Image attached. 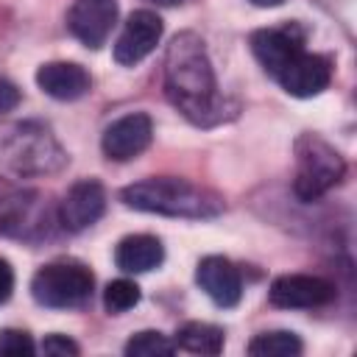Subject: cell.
Wrapping results in <instances>:
<instances>
[{
    "mask_svg": "<svg viewBox=\"0 0 357 357\" xmlns=\"http://www.w3.org/2000/svg\"><path fill=\"white\" fill-rule=\"evenodd\" d=\"M165 92L170 103L192 123L212 126L223 120L226 103L218 92L215 70L204 39L192 31L173 36L165 53Z\"/></svg>",
    "mask_w": 357,
    "mask_h": 357,
    "instance_id": "1",
    "label": "cell"
},
{
    "mask_svg": "<svg viewBox=\"0 0 357 357\" xmlns=\"http://www.w3.org/2000/svg\"><path fill=\"white\" fill-rule=\"evenodd\" d=\"M126 206L167 218H215L223 209L220 195H215L206 187H198L184 178H145L137 184H128L123 192Z\"/></svg>",
    "mask_w": 357,
    "mask_h": 357,
    "instance_id": "2",
    "label": "cell"
},
{
    "mask_svg": "<svg viewBox=\"0 0 357 357\" xmlns=\"http://www.w3.org/2000/svg\"><path fill=\"white\" fill-rule=\"evenodd\" d=\"M3 162L17 176H45L67 165V153L59 139L39 123H20L0 142Z\"/></svg>",
    "mask_w": 357,
    "mask_h": 357,
    "instance_id": "3",
    "label": "cell"
},
{
    "mask_svg": "<svg viewBox=\"0 0 357 357\" xmlns=\"http://www.w3.org/2000/svg\"><path fill=\"white\" fill-rule=\"evenodd\" d=\"M346 173L343 156L321 137L315 134H301L296 139V178H293V192L310 204L318 201L324 192H329Z\"/></svg>",
    "mask_w": 357,
    "mask_h": 357,
    "instance_id": "4",
    "label": "cell"
},
{
    "mask_svg": "<svg viewBox=\"0 0 357 357\" xmlns=\"http://www.w3.org/2000/svg\"><path fill=\"white\" fill-rule=\"evenodd\" d=\"M95 276L86 265L75 259H59L42 265L31 279V296L36 304L50 310H70L92 296Z\"/></svg>",
    "mask_w": 357,
    "mask_h": 357,
    "instance_id": "5",
    "label": "cell"
},
{
    "mask_svg": "<svg viewBox=\"0 0 357 357\" xmlns=\"http://www.w3.org/2000/svg\"><path fill=\"white\" fill-rule=\"evenodd\" d=\"M159 39H162L159 14L148 11V8H139L126 20V25H123V31L114 42V61L126 64V67L139 64L145 56H151L156 50Z\"/></svg>",
    "mask_w": 357,
    "mask_h": 357,
    "instance_id": "6",
    "label": "cell"
},
{
    "mask_svg": "<svg viewBox=\"0 0 357 357\" xmlns=\"http://www.w3.org/2000/svg\"><path fill=\"white\" fill-rule=\"evenodd\" d=\"M335 298V284L312 273H284L271 282V304L284 310H310L329 304Z\"/></svg>",
    "mask_w": 357,
    "mask_h": 357,
    "instance_id": "7",
    "label": "cell"
},
{
    "mask_svg": "<svg viewBox=\"0 0 357 357\" xmlns=\"http://www.w3.org/2000/svg\"><path fill=\"white\" fill-rule=\"evenodd\" d=\"M276 81L293 98H312V95H318V92H324L329 86V81H332V64H329L326 56L298 50L276 73Z\"/></svg>",
    "mask_w": 357,
    "mask_h": 357,
    "instance_id": "8",
    "label": "cell"
},
{
    "mask_svg": "<svg viewBox=\"0 0 357 357\" xmlns=\"http://www.w3.org/2000/svg\"><path fill=\"white\" fill-rule=\"evenodd\" d=\"M151 137H153V123H151V117L142 114V112H131V114L117 117V120L103 131L100 148H103L106 159L128 162V159L139 156V153L151 145Z\"/></svg>",
    "mask_w": 357,
    "mask_h": 357,
    "instance_id": "9",
    "label": "cell"
},
{
    "mask_svg": "<svg viewBox=\"0 0 357 357\" xmlns=\"http://www.w3.org/2000/svg\"><path fill=\"white\" fill-rule=\"evenodd\" d=\"M103 209H106L103 184L95 178H84V181H75L64 192V198L59 204V223L67 231H84L100 220Z\"/></svg>",
    "mask_w": 357,
    "mask_h": 357,
    "instance_id": "10",
    "label": "cell"
},
{
    "mask_svg": "<svg viewBox=\"0 0 357 357\" xmlns=\"http://www.w3.org/2000/svg\"><path fill=\"white\" fill-rule=\"evenodd\" d=\"M114 22H117V0H75L67 14L70 33L92 50L109 39Z\"/></svg>",
    "mask_w": 357,
    "mask_h": 357,
    "instance_id": "11",
    "label": "cell"
},
{
    "mask_svg": "<svg viewBox=\"0 0 357 357\" xmlns=\"http://www.w3.org/2000/svg\"><path fill=\"white\" fill-rule=\"evenodd\" d=\"M298 50H304V33L296 25L259 28V31L251 33V53L262 64V70L273 78Z\"/></svg>",
    "mask_w": 357,
    "mask_h": 357,
    "instance_id": "12",
    "label": "cell"
},
{
    "mask_svg": "<svg viewBox=\"0 0 357 357\" xmlns=\"http://www.w3.org/2000/svg\"><path fill=\"white\" fill-rule=\"evenodd\" d=\"M198 287L218 304V307H234L243 296V282L240 271L226 259V257H204L195 271Z\"/></svg>",
    "mask_w": 357,
    "mask_h": 357,
    "instance_id": "13",
    "label": "cell"
},
{
    "mask_svg": "<svg viewBox=\"0 0 357 357\" xmlns=\"http://www.w3.org/2000/svg\"><path fill=\"white\" fill-rule=\"evenodd\" d=\"M36 84L45 95L56 100H78L89 92L92 78L75 61H47L36 70Z\"/></svg>",
    "mask_w": 357,
    "mask_h": 357,
    "instance_id": "14",
    "label": "cell"
},
{
    "mask_svg": "<svg viewBox=\"0 0 357 357\" xmlns=\"http://www.w3.org/2000/svg\"><path fill=\"white\" fill-rule=\"evenodd\" d=\"M165 259L162 240L153 234H128L114 248V262L126 273H145L159 268Z\"/></svg>",
    "mask_w": 357,
    "mask_h": 357,
    "instance_id": "15",
    "label": "cell"
},
{
    "mask_svg": "<svg viewBox=\"0 0 357 357\" xmlns=\"http://www.w3.org/2000/svg\"><path fill=\"white\" fill-rule=\"evenodd\" d=\"M176 349L192 351V354H220L223 351V329L204 321H190L178 326L176 332Z\"/></svg>",
    "mask_w": 357,
    "mask_h": 357,
    "instance_id": "16",
    "label": "cell"
},
{
    "mask_svg": "<svg viewBox=\"0 0 357 357\" xmlns=\"http://www.w3.org/2000/svg\"><path fill=\"white\" fill-rule=\"evenodd\" d=\"M248 354L254 357H296L301 354V340L296 332H262L248 343Z\"/></svg>",
    "mask_w": 357,
    "mask_h": 357,
    "instance_id": "17",
    "label": "cell"
},
{
    "mask_svg": "<svg viewBox=\"0 0 357 357\" xmlns=\"http://www.w3.org/2000/svg\"><path fill=\"white\" fill-rule=\"evenodd\" d=\"M176 351V343L162 335V332H153V329H145V332H137L128 343H126V354L128 357H167Z\"/></svg>",
    "mask_w": 357,
    "mask_h": 357,
    "instance_id": "18",
    "label": "cell"
},
{
    "mask_svg": "<svg viewBox=\"0 0 357 357\" xmlns=\"http://www.w3.org/2000/svg\"><path fill=\"white\" fill-rule=\"evenodd\" d=\"M137 304H139V284L137 282H131V279H114V282L106 284V290H103V307L112 315L128 312Z\"/></svg>",
    "mask_w": 357,
    "mask_h": 357,
    "instance_id": "19",
    "label": "cell"
},
{
    "mask_svg": "<svg viewBox=\"0 0 357 357\" xmlns=\"http://www.w3.org/2000/svg\"><path fill=\"white\" fill-rule=\"evenodd\" d=\"M36 346L28 332L22 329H0V354L3 357H28L33 354Z\"/></svg>",
    "mask_w": 357,
    "mask_h": 357,
    "instance_id": "20",
    "label": "cell"
},
{
    "mask_svg": "<svg viewBox=\"0 0 357 357\" xmlns=\"http://www.w3.org/2000/svg\"><path fill=\"white\" fill-rule=\"evenodd\" d=\"M42 351L45 354H61V357H75L81 349H78V343H73L67 335H47L45 340H42Z\"/></svg>",
    "mask_w": 357,
    "mask_h": 357,
    "instance_id": "21",
    "label": "cell"
},
{
    "mask_svg": "<svg viewBox=\"0 0 357 357\" xmlns=\"http://www.w3.org/2000/svg\"><path fill=\"white\" fill-rule=\"evenodd\" d=\"M17 103H20V89H17L8 78L0 75V114H3V112H11Z\"/></svg>",
    "mask_w": 357,
    "mask_h": 357,
    "instance_id": "22",
    "label": "cell"
},
{
    "mask_svg": "<svg viewBox=\"0 0 357 357\" xmlns=\"http://www.w3.org/2000/svg\"><path fill=\"white\" fill-rule=\"evenodd\" d=\"M11 290H14V271L11 265L0 257V304H6L11 298Z\"/></svg>",
    "mask_w": 357,
    "mask_h": 357,
    "instance_id": "23",
    "label": "cell"
},
{
    "mask_svg": "<svg viewBox=\"0 0 357 357\" xmlns=\"http://www.w3.org/2000/svg\"><path fill=\"white\" fill-rule=\"evenodd\" d=\"M248 3H254V6H259V8H276V6H282L284 0H248Z\"/></svg>",
    "mask_w": 357,
    "mask_h": 357,
    "instance_id": "24",
    "label": "cell"
},
{
    "mask_svg": "<svg viewBox=\"0 0 357 357\" xmlns=\"http://www.w3.org/2000/svg\"><path fill=\"white\" fill-rule=\"evenodd\" d=\"M151 3H159V6H176V3H181V0H151Z\"/></svg>",
    "mask_w": 357,
    "mask_h": 357,
    "instance_id": "25",
    "label": "cell"
}]
</instances>
